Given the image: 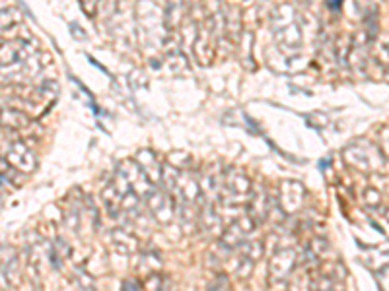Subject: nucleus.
<instances>
[{
    "label": "nucleus",
    "mask_w": 389,
    "mask_h": 291,
    "mask_svg": "<svg viewBox=\"0 0 389 291\" xmlns=\"http://www.w3.org/2000/svg\"><path fill=\"white\" fill-rule=\"evenodd\" d=\"M137 30L138 39L150 51L166 49L169 39L166 16L154 0H138L137 2Z\"/></svg>",
    "instance_id": "1"
},
{
    "label": "nucleus",
    "mask_w": 389,
    "mask_h": 291,
    "mask_svg": "<svg viewBox=\"0 0 389 291\" xmlns=\"http://www.w3.org/2000/svg\"><path fill=\"white\" fill-rule=\"evenodd\" d=\"M271 30L278 51L294 55L302 49V30L298 25L296 10L291 4H281L271 16Z\"/></svg>",
    "instance_id": "2"
},
{
    "label": "nucleus",
    "mask_w": 389,
    "mask_h": 291,
    "mask_svg": "<svg viewBox=\"0 0 389 291\" xmlns=\"http://www.w3.org/2000/svg\"><path fill=\"white\" fill-rule=\"evenodd\" d=\"M252 181L247 173L239 167H224V185L218 196V202L226 208H245L249 190H252Z\"/></svg>",
    "instance_id": "3"
},
{
    "label": "nucleus",
    "mask_w": 389,
    "mask_h": 291,
    "mask_svg": "<svg viewBox=\"0 0 389 291\" xmlns=\"http://www.w3.org/2000/svg\"><path fill=\"white\" fill-rule=\"evenodd\" d=\"M298 262V253L291 246H283L278 249L271 261H269V278H271V285H286L288 280L294 274Z\"/></svg>",
    "instance_id": "4"
},
{
    "label": "nucleus",
    "mask_w": 389,
    "mask_h": 291,
    "mask_svg": "<svg viewBox=\"0 0 389 291\" xmlns=\"http://www.w3.org/2000/svg\"><path fill=\"white\" fill-rule=\"evenodd\" d=\"M142 200H145L146 210L152 214V217L158 224L168 225L174 222V217H176V204H174V198H171V194L168 190H164V188L156 185Z\"/></svg>",
    "instance_id": "5"
},
{
    "label": "nucleus",
    "mask_w": 389,
    "mask_h": 291,
    "mask_svg": "<svg viewBox=\"0 0 389 291\" xmlns=\"http://www.w3.org/2000/svg\"><path fill=\"white\" fill-rule=\"evenodd\" d=\"M344 161L359 169V171L372 173L380 171L385 165V157L382 156L380 148H362V146H349L343 152Z\"/></svg>",
    "instance_id": "6"
},
{
    "label": "nucleus",
    "mask_w": 389,
    "mask_h": 291,
    "mask_svg": "<svg viewBox=\"0 0 389 291\" xmlns=\"http://www.w3.org/2000/svg\"><path fill=\"white\" fill-rule=\"evenodd\" d=\"M39 51L35 39H10L0 45V70L8 67H14L22 60L30 59L31 55Z\"/></svg>",
    "instance_id": "7"
},
{
    "label": "nucleus",
    "mask_w": 389,
    "mask_h": 291,
    "mask_svg": "<svg viewBox=\"0 0 389 291\" xmlns=\"http://www.w3.org/2000/svg\"><path fill=\"white\" fill-rule=\"evenodd\" d=\"M305 202V187L300 181H283L278 188V198L276 204L284 216H294L298 214Z\"/></svg>",
    "instance_id": "8"
},
{
    "label": "nucleus",
    "mask_w": 389,
    "mask_h": 291,
    "mask_svg": "<svg viewBox=\"0 0 389 291\" xmlns=\"http://www.w3.org/2000/svg\"><path fill=\"white\" fill-rule=\"evenodd\" d=\"M255 227H257V225H255V222H253L247 214L242 217H237L236 222L230 225V227L222 229L220 239H218V246H222L226 253L236 251V249H239V245L249 237V233H252Z\"/></svg>",
    "instance_id": "9"
},
{
    "label": "nucleus",
    "mask_w": 389,
    "mask_h": 291,
    "mask_svg": "<svg viewBox=\"0 0 389 291\" xmlns=\"http://www.w3.org/2000/svg\"><path fill=\"white\" fill-rule=\"evenodd\" d=\"M245 208H247V216L252 217L255 225L263 224L269 217V214H271V196H269L267 188L263 187V185H257V187L252 185Z\"/></svg>",
    "instance_id": "10"
},
{
    "label": "nucleus",
    "mask_w": 389,
    "mask_h": 291,
    "mask_svg": "<svg viewBox=\"0 0 389 291\" xmlns=\"http://www.w3.org/2000/svg\"><path fill=\"white\" fill-rule=\"evenodd\" d=\"M6 161L12 165V169L18 173H33L38 169V157L26 144L14 142L8 148Z\"/></svg>",
    "instance_id": "11"
},
{
    "label": "nucleus",
    "mask_w": 389,
    "mask_h": 291,
    "mask_svg": "<svg viewBox=\"0 0 389 291\" xmlns=\"http://www.w3.org/2000/svg\"><path fill=\"white\" fill-rule=\"evenodd\" d=\"M41 68H43V62H41V57H39L38 51L35 55H31L30 59L22 60V62H18L14 67L2 68V70H6V78L10 82L23 84L33 80L41 72Z\"/></svg>",
    "instance_id": "12"
},
{
    "label": "nucleus",
    "mask_w": 389,
    "mask_h": 291,
    "mask_svg": "<svg viewBox=\"0 0 389 291\" xmlns=\"http://www.w3.org/2000/svg\"><path fill=\"white\" fill-rule=\"evenodd\" d=\"M117 171L121 173L123 177L127 179V183H129V187L135 190V193L140 196V198H145L146 194L150 193L156 185L154 183H150V181L146 179V175L140 169H138V165L133 161V159H127V161H123L121 165H119V169Z\"/></svg>",
    "instance_id": "13"
},
{
    "label": "nucleus",
    "mask_w": 389,
    "mask_h": 291,
    "mask_svg": "<svg viewBox=\"0 0 389 291\" xmlns=\"http://www.w3.org/2000/svg\"><path fill=\"white\" fill-rule=\"evenodd\" d=\"M135 164L138 165V169L145 173L146 179L154 183V185H160V175H162V161L158 159V156L154 154L152 149L142 148L138 149L137 156L133 159Z\"/></svg>",
    "instance_id": "14"
},
{
    "label": "nucleus",
    "mask_w": 389,
    "mask_h": 291,
    "mask_svg": "<svg viewBox=\"0 0 389 291\" xmlns=\"http://www.w3.org/2000/svg\"><path fill=\"white\" fill-rule=\"evenodd\" d=\"M30 117L20 109L0 105V128L2 130H23L30 127Z\"/></svg>",
    "instance_id": "15"
},
{
    "label": "nucleus",
    "mask_w": 389,
    "mask_h": 291,
    "mask_svg": "<svg viewBox=\"0 0 389 291\" xmlns=\"http://www.w3.org/2000/svg\"><path fill=\"white\" fill-rule=\"evenodd\" d=\"M111 243H113L115 251L125 254V256L138 253V249H140V241L137 239V235H133V233L123 229V227H117V229L111 232Z\"/></svg>",
    "instance_id": "16"
},
{
    "label": "nucleus",
    "mask_w": 389,
    "mask_h": 291,
    "mask_svg": "<svg viewBox=\"0 0 389 291\" xmlns=\"http://www.w3.org/2000/svg\"><path fill=\"white\" fill-rule=\"evenodd\" d=\"M101 202H103V206L109 212V216L111 217H119L121 216V193L115 188V185L109 181L103 190H101Z\"/></svg>",
    "instance_id": "17"
},
{
    "label": "nucleus",
    "mask_w": 389,
    "mask_h": 291,
    "mask_svg": "<svg viewBox=\"0 0 389 291\" xmlns=\"http://www.w3.org/2000/svg\"><path fill=\"white\" fill-rule=\"evenodd\" d=\"M20 22H22L20 10H16V8H4V10H0V33H4L10 28H14L16 23Z\"/></svg>",
    "instance_id": "18"
},
{
    "label": "nucleus",
    "mask_w": 389,
    "mask_h": 291,
    "mask_svg": "<svg viewBox=\"0 0 389 291\" xmlns=\"http://www.w3.org/2000/svg\"><path fill=\"white\" fill-rule=\"evenodd\" d=\"M239 251H242V254H245L247 258H252L253 262H259L261 258H263V253H265V249H263V243H261V241H247V239L239 245Z\"/></svg>",
    "instance_id": "19"
},
{
    "label": "nucleus",
    "mask_w": 389,
    "mask_h": 291,
    "mask_svg": "<svg viewBox=\"0 0 389 291\" xmlns=\"http://www.w3.org/2000/svg\"><path fill=\"white\" fill-rule=\"evenodd\" d=\"M138 268L145 270L146 276H148V274H154V272H160V270H162L160 256H158L156 253L142 254V258H140V264H138Z\"/></svg>",
    "instance_id": "20"
},
{
    "label": "nucleus",
    "mask_w": 389,
    "mask_h": 291,
    "mask_svg": "<svg viewBox=\"0 0 389 291\" xmlns=\"http://www.w3.org/2000/svg\"><path fill=\"white\" fill-rule=\"evenodd\" d=\"M253 268H255V262L252 258H247L245 254H239V258L236 262V274L239 280H247V278L253 274Z\"/></svg>",
    "instance_id": "21"
},
{
    "label": "nucleus",
    "mask_w": 389,
    "mask_h": 291,
    "mask_svg": "<svg viewBox=\"0 0 389 291\" xmlns=\"http://www.w3.org/2000/svg\"><path fill=\"white\" fill-rule=\"evenodd\" d=\"M362 202H364V206H366V208L376 210L380 204H382V193L372 187L364 188V190H362Z\"/></svg>",
    "instance_id": "22"
},
{
    "label": "nucleus",
    "mask_w": 389,
    "mask_h": 291,
    "mask_svg": "<svg viewBox=\"0 0 389 291\" xmlns=\"http://www.w3.org/2000/svg\"><path fill=\"white\" fill-rule=\"evenodd\" d=\"M20 274H22V266H20V258H12L6 268V280L10 285H20Z\"/></svg>",
    "instance_id": "23"
},
{
    "label": "nucleus",
    "mask_w": 389,
    "mask_h": 291,
    "mask_svg": "<svg viewBox=\"0 0 389 291\" xmlns=\"http://www.w3.org/2000/svg\"><path fill=\"white\" fill-rule=\"evenodd\" d=\"M99 4H101V0H80V6L84 10V14L88 18H94L96 12H98Z\"/></svg>",
    "instance_id": "24"
},
{
    "label": "nucleus",
    "mask_w": 389,
    "mask_h": 291,
    "mask_svg": "<svg viewBox=\"0 0 389 291\" xmlns=\"http://www.w3.org/2000/svg\"><path fill=\"white\" fill-rule=\"evenodd\" d=\"M140 282H138V280H125V282H123V287H125V290H129V287H133V290H138V287H140Z\"/></svg>",
    "instance_id": "25"
},
{
    "label": "nucleus",
    "mask_w": 389,
    "mask_h": 291,
    "mask_svg": "<svg viewBox=\"0 0 389 291\" xmlns=\"http://www.w3.org/2000/svg\"><path fill=\"white\" fill-rule=\"evenodd\" d=\"M327 6L333 10V12H339L341 6H343V0H327Z\"/></svg>",
    "instance_id": "26"
}]
</instances>
